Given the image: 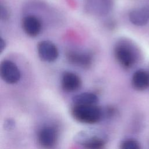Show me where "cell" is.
<instances>
[{"instance_id": "cell-1", "label": "cell", "mask_w": 149, "mask_h": 149, "mask_svg": "<svg viewBox=\"0 0 149 149\" xmlns=\"http://www.w3.org/2000/svg\"><path fill=\"white\" fill-rule=\"evenodd\" d=\"M71 114L77 121L86 124H93L100 120L102 110L95 105H76L71 110Z\"/></svg>"}, {"instance_id": "cell-2", "label": "cell", "mask_w": 149, "mask_h": 149, "mask_svg": "<svg viewBox=\"0 0 149 149\" xmlns=\"http://www.w3.org/2000/svg\"><path fill=\"white\" fill-rule=\"evenodd\" d=\"M114 55L118 63L124 68H131L137 60V52L129 42L120 41L114 48Z\"/></svg>"}, {"instance_id": "cell-3", "label": "cell", "mask_w": 149, "mask_h": 149, "mask_svg": "<svg viewBox=\"0 0 149 149\" xmlns=\"http://www.w3.org/2000/svg\"><path fill=\"white\" fill-rule=\"evenodd\" d=\"M74 140L76 143L86 148H102L106 144L104 136L94 131L80 132L76 136Z\"/></svg>"}, {"instance_id": "cell-4", "label": "cell", "mask_w": 149, "mask_h": 149, "mask_svg": "<svg viewBox=\"0 0 149 149\" xmlns=\"http://www.w3.org/2000/svg\"><path fill=\"white\" fill-rule=\"evenodd\" d=\"M113 5V0H86L85 9L90 14L103 16L112 10Z\"/></svg>"}, {"instance_id": "cell-5", "label": "cell", "mask_w": 149, "mask_h": 149, "mask_svg": "<svg viewBox=\"0 0 149 149\" xmlns=\"http://www.w3.org/2000/svg\"><path fill=\"white\" fill-rule=\"evenodd\" d=\"M0 74L3 80L8 84L17 83L21 76L17 65L9 60H4L1 63Z\"/></svg>"}, {"instance_id": "cell-6", "label": "cell", "mask_w": 149, "mask_h": 149, "mask_svg": "<svg viewBox=\"0 0 149 149\" xmlns=\"http://www.w3.org/2000/svg\"><path fill=\"white\" fill-rule=\"evenodd\" d=\"M37 52L40 58L44 61L52 62L58 57V50L54 44L49 41H42L37 45Z\"/></svg>"}, {"instance_id": "cell-7", "label": "cell", "mask_w": 149, "mask_h": 149, "mask_svg": "<svg viewBox=\"0 0 149 149\" xmlns=\"http://www.w3.org/2000/svg\"><path fill=\"white\" fill-rule=\"evenodd\" d=\"M22 25L24 31L31 37L38 36L42 29V23L40 19L33 15L25 16L22 19Z\"/></svg>"}, {"instance_id": "cell-8", "label": "cell", "mask_w": 149, "mask_h": 149, "mask_svg": "<svg viewBox=\"0 0 149 149\" xmlns=\"http://www.w3.org/2000/svg\"><path fill=\"white\" fill-rule=\"evenodd\" d=\"M57 140L58 132L53 126H44L38 132V142L44 147L49 148L54 146L56 144Z\"/></svg>"}, {"instance_id": "cell-9", "label": "cell", "mask_w": 149, "mask_h": 149, "mask_svg": "<svg viewBox=\"0 0 149 149\" xmlns=\"http://www.w3.org/2000/svg\"><path fill=\"white\" fill-rule=\"evenodd\" d=\"M67 59L70 63L76 66L87 68L93 62L92 55L87 52L70 51L66 54Z\"/></svg>"}, {"instance_id": "cell-10", "label": "cell", "mask_w": 149, "mask_h": 149, "mask_svg": "<svg viewBox=\"0 0 149 149\" xmlns=\"http://www.w3.org/2000/svg\"><path fill=\"white\" fill-rule=\"evenodd\" d=\"M130 22L134 25L141 26L149 20V5H144L132 10L129 14Z\"/></svg>"}, {"instance_id": "cell-11", "label": "cell", "mask_w": 149, "mask_h": 149, "mask_svg": "<svg viewBox=\"0 0 149 149\" xmlns=\"http://www.w3.org/2000/svg\"><path fill=\"white\" fill-rule=\"evenodd\" d=\"M81 84V79L76 74L70 72H66L63 74L61 79V86L65 91H74L80 87Z\"/></svg>"}, {"instance_id": "cell-12", "label": "cell", "mask_w": 149, "mask_h": 149, "mask_svg": "<svg viewBox=\"0 0 149 149\" xmlns=\"http://www.w3.org/2000/svg\"><path fill=\"white\" fill-rule=\"evenodd\" d=\"M133 87L137 90H144L149 87V73L144 70L136 71L132 78Z\"/></svg>"}, {"instance_id": "cell-13", "label": "cell", "mask_w": 149, "mask_h": 149, "mask_svg": "<svg viewBox=\"0 0 149 149\" xmlns=\"http://www.w3.org/2000/svg\"><path fill=\"white\" fill-rule=\"evenodd\" d=\"M98 98L93 93H82L73 98V102L76 105H95Z\"/></svg>"}, {"instance_id": "cell-14", "label": "cell", "mask_w": 149, "mask_h": 149, "mask_svg": "<svg viewBox=\"0 0 149 149\" xmlns=\"http://www.w3.org/2000/svg\"><path fill=\"white\" fill-rule=\"evenodd\" d=\"M120 147L122 149H139L140 148V146L137 140L129 139L123 140L121 143Z\"/></svg>"}, {"instance_id": "cell-15", "label": "cell", "mask_w": 149, "mask_h": 149, "mask_svg": "<svg viewBox=\"0 0 149 149\" xmlns=\"http://www.w3.org/2000/svg\"><path fill=\"white\" fill-rule=\"evenodd\" d=\"M10 15V12L8 6L5 5L1 3L0 5V17L2 21H6L9 19Z\"/></svg>"}, {"instance_id": "cell-16", "label": "cell", "mask_w": 149, "mask_h": 149, "mask_svg": "<svg viewBox=\"0 0 149 149\" xmlns=\"http://www.w3.org/2000/svg\"><path fill=\"white\" fill-rule=\"evenodd\" d=\"M14 122L10 119H8L6 122V124H5V126L7 127L8 129H10L12 127H13L14 126Z\"/></svg>"}, {"instance_id": "cell-17", "label": "cell", "mask_w": 149, "mask_h": 149, "mask_svg": "<svg viewBox=\"0 0 149 149\" xmlns=\"http://www.w3.org/2000/svg\"><path fill=\"white\" fill-rule=\"evenodd\" d=\"M6 46V43L5 41H4V40L2 38H1V40H0V50L1 52H3V51L4 50Z\"/></svg>"}]
</instances>
